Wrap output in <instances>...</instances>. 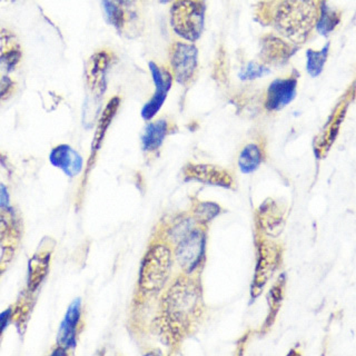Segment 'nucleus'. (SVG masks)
Returning <instances> with one entry per match:
<instances>
[{
  "instance_id": "3",
  "label": "nucleus",
  "mask_w": 356,
  "mask_h": 356,
  "mask_svg": "<svg viewBox=\"0 0 356 356\" xmlns=\"http://www.w3.org/2000/svg\"><path fill=\"white\" fill-rule=\"evenodd\" d=\"M22 64V48L13 31L0 26V103L14 94Z\"/></svg>"
},
{
  "instance_id": "16",
  "label": "nucleus",
  "mask_w": 356,
  "mask_h": 356,
  "mask_svg": "<svg viewBox=\"0 0 356 356\" xmlns=\"http://www.w3.org/2000/svg\"><path fill=\"white\" fill-rule=\"evenodd\" d=\"M259 225L261 231L270 235H277L281 233L283 226V214L273 200H267L259 209L257 214Z\"/></svg>"
},
{
  "instance_id": "14",
  "label": "nucleus",
  "mask_w": 356,
  "mask_h": 356,
  "mask_svg": "<svg viewBox=\"0 0 356 356\" xmlns=\"http://www.w3.org/2000/svg\"><path fill=\"white\" fill-rule=\"evenodd\" d=\"M50 161L70 177L77 175L83 167V159L79 154L67 145H60L56 147L50 154Z\"/></svg>"
},
{
  "instance_id": "26",
  "label": "nucleus",
  "mask_w": 356,
  "mask_h": 356,
  "mask_svg": "<svg viewBox=\"0 0 356 356\" xmlns=\"http://www.w3.org/2000/svg\"><path fill=\"white\" fill-rule=\"evenodd\" d=\"M7 200H8V197H7V194H6V189H3V186H0V206L5 205L7 203Z\"/></svg>"
},
{
  "instance_id": "2",
  "label": "nucleus",
  "mask_w": 356,
  "mask_h": 356,
  "mask_svg": "<svg viewBox=\"0 0 356 356\" xmlns=\"http://www.w3.org/2000/svg\"><path fill=\"white\" fill-rule=\"evenodd\" d=\"M320 3L316 0H281L272 14L278 33L294 44H304L316 27Z\"/></svg>"
},
{
  "instance_id": "22",
  "label": "nucleus",
  "mask_w": 356,
  "mask_h": 356,
  "mask_svg": "<svg viewBox=\"0 0 356 356\" xmlns=\"http://www.w3.org/2000/svg\"><path fill=\"white\" fill-rule=\"evenodd\" d=\"M284 287H285V278L282 276L270 289V294H268L270 314L267 316L266 322H265V328L270 327L275 320L276 314H277L278 309L281 307L282 300H283Z\"/></svg>"
},
{
  "instance_id": "10",
  "label": "nucleus",
  "mask_w": 356,
  "mask_h": 356,
  "mask_svg": "<svg viewBox=\"0 0 356 356\" xmlns=\"http://www.w3.org/2000/svg\"><path fill=\"white\" fill-rule=\"evenodd\" d=\"M149 70L155 83V92L153 97L150 98L143 107L142 117L145 120H153L159 109L163 107L167 95L172 88V79H174L170 70H167L165 67H159L154 61L149 63Z\"/></svg>"
},
{
  "instance_id": "20",
  "label": "nucleus",
  "mask_w": 356,
  "mask_h": 356,
  "mask_svg": "<svg viewBox=\"0 0 356 356\" xmlns=\"http://www.w3.org/2000/svg\"><path fill=\"white\" fill-rule=\"evenodd\" d=\"M341 18L342 15L339 11L330 8L325 0H322L320 3V15L316 24L317 31L322 35H328L339 26Z\"/></svg>"
},
{
  "instance_id": "6",
  "label": "nucleus",
  "mask_w": 356,
  "mask_h": 356,
  "mask_svg": "<svg viewBox=\"0 0 356 356\" xmlns=\"http://www.w3.org/2000/svg\"><path fill=\"white\" fill-rule=\"evenodd\" d=\"M356 96V78L350 87L346 89L342 97L339 98L335 108L332 111L331 116L328 117L327 122L321 131L320 136L315 140V153L318 157H323L327 153L328 149L335 142L339 135V128L344 120L345 115L348 113V106L353 102Z\"/></svg>"
},
{
  "instance_id": "9",
  "label": "nucleus",
  "mask_w": 356,
  "mask_h": 356,
  "mask_svg": "<svg viewBox=\"0 0 356 356\" xmlns=\"http://www.w3.org/2000/svg\"><path fill=\"white\" fill-rule=\"evenodd\" d=\"M281 261V248L275 243L270 242L265 238L257 242V263H256L255 274H254L252 294L257 296L264 289L265 284L268 282L270 276L277 270Z\"/></svg>"
},
{
  "instance_id": "21",
  "label": "nucleus",
  "mask_w": 356,
  "mask_h": 356,
  "mask_svg": "<svg viewBox=\"0 0 356 356\" xmlns=\"http://www.w3.org/2000/svg\"><path fill=\"white\" fill-rule=\"evenodd\" d=\"M106 19L118 31L125 25V3L122 0H102Z\"/></svg>"
},
{
  "instance_id": "13",
  "label": "nucleus",
  "mask_w": 356,
  "mask_h": 356,
  "mask_svg": "<svg viewBox=\"0 0 356 356\" xmlns=\"http://www.w3.org/2000/svg\"><path fill=\"white\" fill-rule=\"evenodd\" d=\"M298 75L293 74L286 78H278L267 89L265 107L267 111H281L295 98Z\"/></svg>"
},
{
  "instance_id": "29",
  "label": "nucleus",
  "mask_w": 356,
  "mask_h": 356,
  "mask_svg": "<svg viewBox=\"0 0 356 356\" xmlns=\"http://www.w3.org/2000/svg\"><path fill=\"white\" fill-rule=\"evenodd\" d=\"M161 3H170V1H175V0H161Z\"/></svg>"
},
{
  "instance_id": "12",
  "label": "nucleus",
  "mask_w": 356,
  "mask_h": 356,
  "mask_svg": "<svg viewBox=\"0 0 356 356\" xmlns=\"http://www.w3.org/2000/svg\"><path fill=\"white\" fill-rule=\"evenodd\" d=\"M184 176L188 181H197L213 186L232 188L234 186L233 176L218 166L207 164H188L184 167Z\"/></svg>"
},
{
  "instance_id": "28",
  "label": "nucleus",
  "mask_w": 356,
  "mask_h": 356,
  "mask_svg": "<svg viewBox=\"0 0 356 356\" xmlns=\"http://www.w3.org/2000/svg\"><path fill=\"white\" fill-rule=\"evenodd\" d=\"M122 1H124V3H128V5H129V3H133L134 1H135V0H122Z\"/></svg>"
},
{
  "instance_id": "5",
  "label": "nucleus",
  "mask_w": 356,
  "mask_h": 356,
  "mask_svg": "<svg viewBox=\"0 0 356 356\" xmlns=\"http://www.w3.org/2000/svg\"><path fill=\"white\" fill-rule=\"evenodd\" d=\"M172 267V252L165 244H154L145 254L139 270L138 285L145 293L159 292Z\"/></svg>"
},
{
  "instance_id": "4",
  "label": "nucleus",
  "mask_w": 356,
  "mask_h": 356,
  "mask_svg": "<svg viewBox=\"0 0 356 356\" xmlns=\"http://www.w3.org/2000/svg\"><path fill=\"white\" fill-rule=\"evenodd\" d=\"M170 26L184 40L195 42L205 25V8L200 0H175L170 7Z\"/></svg>"
},
{
  "instance_id": "11",
  "label": "nucleus",
  "mask_w": 356,
  "mask_h": 356,
  "mask_svg": "<svg viewBox=\"0 0 356 356\" xmlns=\"http://www.w3.org/2000/svg\"><path fill=\"white\" fill-rule=\"evenodd\" d=\"M296 50V44L268 33L261 39L259 58L263 64L281 66L286 64Z\"/></svg>"
},
{
  "instance_id": "23",
  "label": "nucleus",
  "mask_w": 356,
  "mask_h": 356,
  "mask_svg": "<svg viewBox=\"0 0 356 356\" xmlns=\"http://www.w3.org/2000/svg\"><path fill=\"white\" fill-rule=\"evenodd\" d=\"M328 51H330V42H327L325 47L323 48L322 50H318V51L312 49L307 50V53H306V57H307L306 68H307L309 75L317 77L323 72L324 65L327 60Z\"/></svg>"
},
{
  "instance_id": "1",
  "label": "nucleus",
  "mask_w": 356,
  "mask_h": 356,
  "mask_svg": "<svg viewBox=\"0 0 356 356\" xmlns=\"http://www.w3.org/2000/svg\"><path fill=\"white\" fill-rule=\"evenodd\" d=\"M203 312V298L197 282L179 277L172 282L161 300V325L172 337H181Z\"/></svg>"
},
{
  "instance_id": "8",
  "label": "nucleus",
  "mask_w": 356,
  "mask_h": 356,
  "mask_svg": "<svg viewBox=\"0 0 356 356\" xmlns=\"http://www.w3.org/2000/svg\"><path fill=\"white\" fill-rule=\"evenodd\" d=\"M206 234L200 228H193L176 244L175 259L186 274L195 272L205 256Z\"/></svg>"
},
{
  "instance_id": "18",
  "label": "nucleus",
  "mask_w": 356,
  "mask_h": 356,
  "mask_svg": "<svg viewBox=\"0 0 356 356\" xmlns=\"http://www.w3.org/2000/svg\"><path fill=\"white\" fill-rule=\"evenodd\" d=\"M120 98L113 97L109 100L108 105L106 106L103 115L100 117L99 122H98L97 131L95 134L94 143H92V150H97L103 142L105 137L106 131L111 125V120L117 114V111L120 108Z\"/></svg>"
},
{
  "instance_id": "27",
  "label": "nucleus",
  "mask_w": 356,
  "mask_h": 356,
  "mask_svg": "<svg viewBox=\"0 0 356 356\" xmlns=\"http://www.w3.org/2000/svg\"><path fill=\"white\" fill-rule=\"evenodd\" d=\"M14 1H17V0H0V3H14Z\"/></svg>"
},
{
  "instance_id": "15",
  "label": "nucleus",
  "mask_w": 356,
  "mask_h": 356,
  "mask_svg": "<svg viewBox=\"0 0 356 356\" xmlns=\"http://www.w3.org/2000/svg\"><path fill=\"white\" fill-rule=\"evenodd\" d=\"M81 317V300H76L67 311L61 323L58 341L65 348H72L76 344V328Z\"/></svg>"
},
{
  "instance_id": "24",
  "label": "nucleus",
  "mask_w": 356,
  "mask_h": 356,
  "mask_svg": "<svg viewBox=\"0 0 356 356\" xmlns=\"http://www.w3.org/2000/svg\"><path fill=\"white\" fill-rule=\"evenodd\" d=\"M220 213V207L215 203L202 202L193 207V220L200 224H206Z\"/></svg>"
},
{
  "instance_id": "25",
  "label": "nucleus",
  "mask_w": 356,
  "mask_h": 356,
  "mask_svg": "<svg viewBox=\"0 0 356 356\" xmlns=\"http://www.w3.org/2000/svg\"><path fill=\"white\" fill-rule=\"evenodd\" d=\"M268 72H270V70L266 66L252 61L248 66L245 67L242 72H239V78L242 81H253L256 78L263 77Z\"/></svg>"
},
{
  "instance_id": "17",
  "label": "nucleus",
  "mask_w": 356,
  "mask_h": 356,
  "mask_svg": "<svg viewBox=\"0 0 356 356\" xmlns=\"http://www.w3.org/2000/svg\"><path fill=\"white\" fill-rule=\"evenodd\" d=\"M170 133V122L166 120L152 122L145 127L142 136L143 148L145 152H155L161 147L167 135Z\"/></svg>"
},
{
  "instance_id": "19",
  "label": "nucleus",
  "mask_w": 356,
  "mask_h": 356,
  "mask_svg": "<svg viewBox=\"0 0 356 356\" xmlns=\"http://www.w3.org/2000/svg\"><path fill=\"white\" fill-rule=\"evenodd\" d=\"M261 159H263V154H261V149L259 145H246L239 154V170L245 174L255 172L261 165Z\"/></svg>"
},
{
  "instance_id": "7",
  "label": "nucleus",
  "mask_w": 356,
  "mask_h": 356,
  "mask_svg": "<svg viewBox=\"0 0 356 356\" xmlns=\"http://www.w3.org/2000/svg\"><path fill=\"white\" fill-rule=\"evenodd\" d=\"M170 72L177 83L186 86L196 75L198 50L194 44L177 42L170 49Z\"/></svg>"
}]
</instances>
